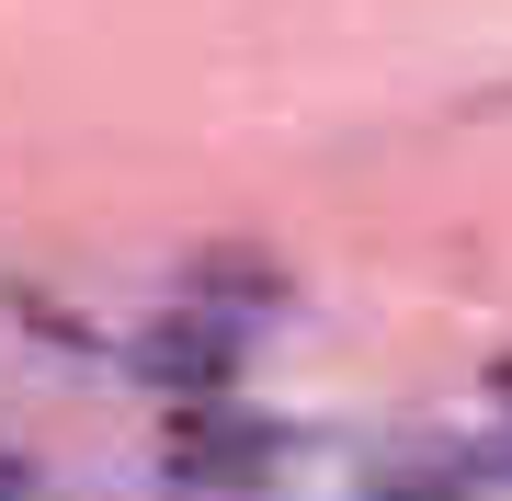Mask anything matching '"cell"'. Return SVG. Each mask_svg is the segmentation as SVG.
I'll return each mask as SVG.
<instances>
[]
</instances>
